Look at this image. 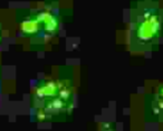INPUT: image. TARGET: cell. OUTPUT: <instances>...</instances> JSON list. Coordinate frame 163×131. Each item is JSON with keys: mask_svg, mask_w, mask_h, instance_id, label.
Returning a JSON list of instances; mask_svg holds the SVG:
<instances>
[{"mask_svg": "<svg viewBox=\"0 0 163 131\" xmlns=\"http://www.w3.org/2000/svg\"><path fill=\"white\" fill-rule=\"evenodd\" d=\"M162 96H163V90H162Z\"/></svg>", "mask_w": 163, "mask_h": 131, "instance_id": "obj_1", "label": "cell"}]
</instances>
